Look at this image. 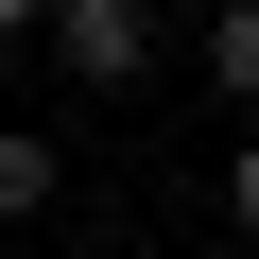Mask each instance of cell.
Instances as JSON below:
<instances>
[{"instance_id":"cell-1","label":"cell","mask_w":259,"mask_h":259,"mask_svg":"<svg viewBox=\"0 0 259 259\" xmlns=\"http://www.w3.org/2000/svg\"><path fill=\"white\" fill-rule=\"evenodd\" d=\"M35 52L69 87H139V69H173V18L156 0H69V18H35Z\"/></svg>"},{"instance_id":"cell-2","label":"cell","mask_w":259,"mask_h":259,"mask_svg":"<svg viewBox=\"0 0 259 259\" xmlns=\"http://www.w3.org/2000/svg\"><path fill=\"white\" fill-rule=\"evenodd\" d=\"M190 69H207V104H242V139H259V0H225V18L190 35Z\"/></svg>"},{"instance_id":"cell-3","label":"cell","mask_w":259,"mask_h":259,"mask_svg":"<svg viewBox=\"0 0 259 259\" xmlns=\"http://www.w3.org/2000/svg\"><path fill=\"white\" fill-rule=\"evenodd\" d=\"M69 190V156L35 139V121H0V242H35V207Z\"/></svg>"},{"instance_id":"cell-4","label":"cell","mask_w":259,"mask_h":259,"mask_svg":"<svg viewBox=\"0 0 259 259\" xmlns=\"http://www.w3.org/2000/svg\"><path fill=\"white\" fill-rule=\"evenodd\" d=\"M225 225L259 242V139H225Z\"/></svg>"},{"instance_id":"cell-5","label":"cell","mask_w":259,"mask_h":259,"mask_svg":"<svg viewBox=\"0 0 259 259\" xmlns=\"http://www.w3.org/2000/svg\"><path fill=\"white\" fill-rule=\"evenodd\" d=\"M0 259H52V242H0Z\"/></svg>"}]
</instances>
